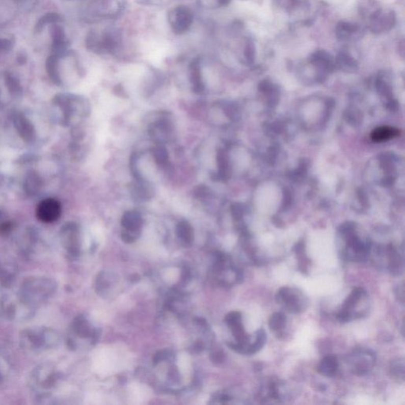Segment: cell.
Segmentation results:
<instances>
[{
	"label": "cell",
	"mask_w": 405,
	"mask_h": 405,
	"mask_svg": "<svg viewBox=\"0 0 405 405\" xmlns=\"http://www.w3.org/2000/svg\"><path fill=\"white\" fill-rule=\"evenodd\" d=\"M56 284L48 278H31L24 282L18 292V299L26 306L40 304L53 295Z\"/></svg>",
	"instance_id": "1"
},
{
	"label": "cell",
	"mask_w": 405,
	"mask_h": 405,
	"mask_svg": "<svg viewBox=\"0 0 405 405\" xmlns=\"http://www.w3.org/2000/svg\"><path fill=\"white\" fill-rule=\"evenodd\" d=\"M52 104L60 111V122L62 125L69 126L76 115H84L85 104L83 100L71 94H57L52 100Z\"/></svg>",
	"instance_id": "2"
},
{
	"label": "cell",
	"mask_w": 405,
	"mask_h": 405,
	"mask_svg": "<svg viewBox=\"0 0 405 405\" xmlns=\"http://www.w3.org/2000/svg\"><path fill=\"white\" fill-rule=\"evenodd\" d=\"M21 342L25 348L41 350L54 347L57 335L50 329H31L25 330L21 336Z\"/></svg>",
	"instance_id": "3"
},
{
	"label": "cell",
	"mask_w": 405,
	"mask_h": 405,
	"mask_svg": "<svg viewBox=\"0 0 405 405\" xmlns=\"http://www.w3.org/2000/svg\"><path fill=\"white\" fill-rule=\"evenodd\" d=\"M276 299L278 304L291 313H301L307 303L301 291L287 287H282L277 291Z\"/></svg>",
	"instance_id": "4"
},
{
	"label": "cell",
	"mask_w": 405,
	"mask_h": 405,
	"mask_svg": "<svg viewBox=\"0 0 405 405\" xmlns=\"http://www.w3.org/2000/svg\"><path fill=\"white\" fill-rule=\"evenodd\" d=\"M366 296L367 294L366 290L362 287H356L353 289L346 300L343 302L340 311L336 314L337 320L341 323H346L358 318L356 310L359 307V303Z\"/></svg>",
	"instance_id": "5"
},
{
	"label": "cell",
	"mask_w": 405,
	"mask_h": 405,
	"mask_svg": "<svg viewBox=\"0 0 405 405\" xmlns=\"http://www.w3.org/2000/svg\"><path fill=\"white\" fill-rule=\"evenodd\" d=\"M36 214L37 219L42 223H54L62 214V205L61 202L56 199L47 198L37 205Z\"/></svg>",
	"instance_id": "6"
},
{
	"label": "cell",
	"mask_w": 405,
	"mask_h": 405,
	"mask_svg": "<svg viewBox=\"0 0 405 405\" xmlns=\"http://www.w3.org/2000/svg\"><path fill=\"white\" fill-rule=\"evenodd\" d=\"M375 355L369 350H357L350 356V364L354 374L363 376L374 366Z\"/></svg>",
	"instance_id": "7"
},
{
	"label": "cell",
	"mask_w": 405,
	"mask_h": 405,
	"mask_svg": "<svg viewBox=\"0 0 405 405\" xmlns=\"http://www.w3.org/2000/svg\"><path fill=\"white\" fill-rule=\"evenodd\" d=\"M121 224L124 229L123 239L125 241L131 242L140 234L143 219L141 214L137 211H127L123 215Z\"/></svg>",
	"instance_id": "8"
},
{
	"label": "cell",
	"mask_w": 405,
	"mask_h": 405,
	"mask_svg": "<svg viewBox=\"0 0 405 405\" xmlns=\"http://www.w3.org/2000/svg\"><path fill=\"white\" fill-rule=\"evenodd\" d=\"M61 241L67 251L72 254L78 253L79 247V230L75 223L64 225L61 231Z\"/></svg>",
	"instance_id": "9"
},
{
	"label": "cell",
	"mask_w": 405,
	"mask_h": 405,
	"mask_svg": "<svg viewBox=\"0 0 405 405\" xmlns=\"http://www.w3.org/2000/svg\"><path fill=\"white\" fill-rule=\"evenodd\" d=\"M13 123L18 134L26 143H34L36 140V129L34 124L21 113L13 115Z\"/></svg>",
	"instance_id": "10"
},
{
	"label": "cell",
	"mask_w": 405,
	"mask_h": 405,
	"mask_svg": "<svg viewBox=\"0 0 405 405\" xmlns=\"http://www.w3.org/2000/svg\"><path fill=\"white\" fill-rule=\"evenodd\" d=\"M396 18L393 11H382L377 10L371 16V31L373 32L381 33L391 30L394 25Z\"/></svg>",
	"instance_id": "11"
},
{
	"label": "cell",
	"mask_w": 405,
	"mask_h": 405,
	"mask_svg": "<svg viewBox=\"0 0 405 405\" xmlns=\"http://www.w3.org/2000/svg\"><path fill=\"white\" fill-rule=\"evenodd\" d=\"M338 368V360L334 356H326L317 366V370L319 373L329 377H334Z\"/></svg>",
	"instance_id": "12"
},
{
	"label": "cell",
	"mask_w": 405,
	"mask_h": 405,
	"mask_svg": "<svg viewBox=\"0 0 405 405\" xmlns=\"http://www.w3.org/2000/svg\"><path fill=\"white\" fill-rule=\"evenodd\" d=\"M193 22V15L185 7H179L175 11L174 26L179 32L186 31Z\"/></svg>",
	"instance_id": "13"
},
{
	"label": "cell",
	"mask_w": 405,
	"mask_h": 405,
	"mask_svg": "<svg viewBox=\"0 0 405 405\" xmlns=\"http://www.w3.org/2000/svg\"><path fill=\"white\" fill-rule=\"evenodd\" d=\"M400 134V130L395 127H389V126H383V127H377L373 130L371 133V139L373 141L384 142L391 140L395 137H398Z\"/></svg>",
	"instance_id": "14"
},
{
	"label": "cell",
	"mask_w": 405,
	"mask_h": 405,
	"mask_svg": "<svg viewBox=\"0 0 405 405\" xmlns=\"http://www.w3.org/2000/svg\"><path fill=\"white\" fill-rule=\"evenodd\" d=\"M42 181L38 174L34 171L29 172L24 182V188L27 194L34 196L41 190Z\"/></svg>",
	"instance_id": "15"
},
{
	"label": "cell",
	"mask_w": 405,
	"mask_h": 405,
	"mask_svg": "<svg viewBox=\"0 0 405 405\" xmlns=\"http://www.w3.org/2000/svg\"><path fill=\"white\" fill-rule=\"evenodd\" d=\"M388 262H389V272L393 276H400L403 272V258L394 250H389Z\"/></svg>",
	"instance_id": "16"
},
{
	"label": "cell",
	"mask_w": 405,
	"mask_h": 405,
	"mask_svg": "<svg viewBox=\"0 0 405 405\" xmlns=\"http://www.w3.org/2000/svg\"><path fill=\"white\" fill-rule=\"evenodd\" d=\"M286 322H287V317L285 316L284 313L277 312V313H273L269 319V328L272 331L280 333L286 326Z\"/></svg>",
	"instance_id": "17"
},
{
	"label": "cell",
	"mask_w": 405,
	"mask_h": 405,
	"mask_svg": "<svg viewBox=\"0 0 405 405\" xmlns=\"http://www.w3.org/2000/svg\"><path fill=\"white\" fill-rule=\"evenodd\" d=\"M57 57L56 56H51L48 59L46 62V69L48 71V75L51 81L57 85H61V78L60 76V73L58 71V66H57Z\"/></svg>",
	"instance_id": "18"
},
{
	"label": "cell",
	"mask_w": 405,
	"mask_h": 405,
	"mask_svg": "<svg viewBox=\"0 0 405 405\" xmlns=\"http://www.w3.org/2000/svg\"><path fill=\"white\" fill-rule=\"evenodd\" d=\"M6 87L9 91V94L11 97L14 98H19L22 94V90L18 80L12 76L11 74H7L5 77Z\"/></svg>",
	"instance_id": "19"
},
{
	"label": "cell",
	"mask_w": 405,
	"mask_h": 405,
	"mask_svg": "<svg viewBox=\"0 0 405 405\" xmlns=\"http://www.w3.org/2000/svg\"><path fill=\"white\" fill-rule=\"evenodd\" d=\"M177 234L179 238L184 242L191 243L193 241V229L187 222H181L177 227Z\"/></svg>",
	"instance_id": "20"
},
{
	"label": "cell",
	"mask_w": 405,
	"mask_h": 405,
	"mask_svg": "<svg viewBox=\"0 0 405 405\" xmlns=\"http://www.w3.org/2000/svg\"><path fill=\"white\" fill-rule=\"evenodd\" d=\"M359 27L349 22H340L336 28V34L340 39H347L353 33L357 32Z\"/></svg>",
	"instance_id": "21"
},
{
	"label": "cell",
	"mask_w": 405,
	"mask_h": 405,
	"mask_svg": "<svg viewBox=\"0 0 405 405\" xmlns=\"http://www.w3.org/2000/svg\"><path fill=\"white\" fill-rule=\"evenodd\" d=\"M404 366L403 359H397L396 360H393L389 367L392 376L397 380H404Z\"/></svg>",
	"instance_id": "22"
},
{
	"label": "cell",
	"mask_w": 405,
	"mask_h": 405,
	"mask_svg": "<svg viewBox=\"0 0 405 405\" xmlns=\"http://www.w3.org/2000/svg\"><path fill=\"white\" fill-rule=\"evenodd\" d=\"M192 84L194 86V89L197 91H200L203 88L201 75H200V68L197 63H193L192 66L191 73Z\"/></svg>",
	"instance_id": "23"
},
{
	"label": "cell",
	"mask_w": 405,
	"mask_h": 405,
	"mask_svg": "<svg viewBox=\"0 0 405 405\" xmlns=\"http://www.w3.org/2000/svg\"><path fill=\"white\" fill-rule=\"evenodd\" d=\"M266 333L264 329H260L257 330L255 336V340L253 343V353L259 352L262 347H264L266 343Z\"/></svg>",
	"instance_id": "24"
},
{
	"label": "cell",
	"mask_w": 405,
	"mask_h": 405,
	"mask_svg": "<svg viewBox=\"0 0 405 405\" xmlns=\"http://www.w3.org/2000/svg\"><path fill=\"white\" fill-rule=\"evenodd\" d=\"M58 19L59 16L57 14L51 13V14H46L38 21L37 25H36V29H37V31H41L44 25H46L48 23H54L56 21H58Z\"/></svg>",
	"instance_id": "25"
},
{
	"label": "cell",
	"mask_w": 405,
	"mask_h": 405,
	"mask_svg": "<svg viewBox=\"0 0 405 405\" xmlns=\"http://www.w3.org/2000/svg\"><path fill=\"white\" fill-rule=\"evenodd\" d=\"M154 157L158 164L164 166L168 160V154L163 147H158L154 150Z\"/></svg>",
	"instance_id": "26"
},
{
	"label": "cell",
	"mask_w": 405,
	"mask_h": 405,
	"mask_svg": "<svg viewBox=\"0 0 405 405\" xmlns=\"http://www.w3.org/2000/svg\"><path fill=\"white\" fill-rule=\"evenodd\" d=\"M245 55L246 58L252 61L254 58L255 46L254 44L251 41H249L246 44V50H245Z\"/></svg>",
	"instance_id": "27"
},
{
	"label": "cell",
	"mask_w": 405,
	"mask_h": 405,
	"mask_svg": "<svg viewBox=\"0 0 405 405\" xmlns=\"http://www.w3.org/2000/svg\"><path fill=\"white\" fill-rule=\"evenodd\" d=\"M11 48V41L0 39V51H7Z\"/></svg>",
	"instance_id": "28"
},
{
	"label": "cell",
	"mask_w": 405,
	"mask_h": 405,
	"mask_svg": "<svg viewBox=\"0 0 405 405\" xmlns=\"http://www.w3.org/2000/svg\"><path fill=\"white\" fill-rule=\"evenodd\" d=\"M277 1H278L279 4H280V6L286 7V8L294 5L296 3V0H277Z\"/></svg>",
	"instance_id": "29"
},
{
	"label": "cell",
	"mask_w": 405,
	"mask_h": 405,
	"mask_svg": "<svg viewBox=\"0 0 405 405\" xmlns=\"http://www.w3.org/2000/svg\"><path fill=\"white\" fill-rule=\"evenodd\" d=\"M12 228V225L11 223H4L0 225V231L4 232V233H7Z\"/></svg>",
	"instance_id": "30"
},
{
	"label": "cell",
	"mask_w": 405,
	"mask_h": 405,
	"mask_svg": "<svg viewBox=\"0 0 405 405\" xmlns=\"http://www.w3.org/2000/svg\"><path fill=\"white\" fill-rule=\"evenodd\" d=\"M219 1H220V3L222 4V5H227V4H229V2H230V0H219Z\"/></svg>",
	"instance_id": "31"
},
{
	"label": "cell",
	"mask_w": 405,
	"mask_h": 405,
	"mask_svg": "<svg viewBox=\"0 0 405 405\" xmlns=\"http://www.w3.org/2000/svg\"><path fill=\"white\" fill-rule=\"evenodd\" d=\"M0 360H1V359H0ZM3 374H4V373H3L2 365H1V363H0V380H2Z\"/></svg>",
	"instance_id": "32"
},
{
	"label": "cell",
	"mask_w": 405,
	"mask_h": 405,
	"mask_svg": "<svg viewBox=\"0 0 405 405\" xmlns=\"http://www.w3.org/2000/svg\"><path fill=\"white\" fill-rule=\"evenodd\" d=\"M0 215H1V213H0Z\"/></svg>",
	"instance_id": "33"
}]
</instances>
